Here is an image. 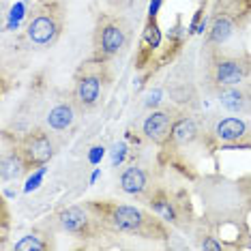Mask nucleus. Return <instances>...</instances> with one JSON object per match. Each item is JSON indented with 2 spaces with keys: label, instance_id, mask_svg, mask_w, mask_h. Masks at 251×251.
Segmentation results:
<instances>
[{
  "label": "nucleus",
  "instance_id": "1",
  "mask_svg": "<svg viewBox=\"0 0 251 251\" xmlns=\"http://www.w3.org/2000/svg\"><path fill=\"white\" fill-rule=\"evenodd\" d=\"M86 206L107 230L133 234L148 241H165L170 236V230L161 217L146 213L138 206L107 202V200H90Z\"/></svg>",
  "mask_w": 251,
  "mask_h": 251
},
{
  "label": "nucleus",
  "instance_id": "2",
  "mask_svg": "<svg viewBox=\"0 0 251 251\" xmlns=\"http://www.w3.org/2000/svg\"><path fill=\"white\" fill-rule=\"evenodd\" d=\"M58 221L67 232L73 234V236H77V238H95V236H99V232L105 227L93 213H90L88 206L86 208L69 206V208L60 210Z\"/></svg>",
  "mask_w": 251,
  "mask_h": 251
},
{
  "label": "nucleus",
  "instance_id": "3",
  "mask_svg": "<svg viewBox=\"0 0 251 251\" xmlns=\"http://www.w3.org/2000/svg\"><path fill=\"white\" fill-rule=\"evenodd\" d=\"M60 28L62 24H60L58 13L50 7H43V9H39V13L35 18L28 22L26 32H28V39L35 45L45 48V45H52L56 41V37L60 35Z\"/></svg>",
  "mask_w": 251,
  "mask_h": 251
},
{
  "label": "nucleus",
  "instance_id": "4",
  "mask_svg": "<svg viewBox=\"0 0 251 251\" xmlns=\"http://www.w3.org/2000/svg\"><path fill=\"white\" fill-rule=\"evenodd\" d=\"M20 152L26 159L28 170L30 168H41L43 163H48L54 155V144L50 140V135L43 129H32L30 133L22 140Z\"/></svg>",
  "mask_w": 251,
  "mask_h": 251
},
{
  "label": "nucleus",
  "instance_id": "5",
  "mask_svg": "<svg viewBox=\"0 0 251 251\" xmlns=\"http://www.w3.org/2000/svg\"><path fill=\"white\" fill-rule=\"evenodd\" d=\"M101 73L97 71H82L79 75L75 77V86H73V101L82 107V110H90L99 103L101 99Z\"/></svg>",
  "mask_w": 251,
  "mask_h": 251
},
{
  "label": "nucleus",
  "instance_id": "6",
  "mask_svg": "<svg viewBox=\"0 0 251 251\" xmlns=\"http://www.w3.org/2000/svg\"><path fill=\"white\" fill-rule=\"evenodd\" d=\"M125 41H127V35H125V28L118 24V22H107L99 28L95 39V50L99 58H110V56H116L121 50L125 48Z\"/></svg>",
  "mask_w": 251,
  "mask_h": 251
},
{
  "label": "nucleus",
  "instance_id": "7",
  "mask_svg": "<svg viewBox=\"0 0 251 251\" xmlns=\"http://www.w3.org/2000/svg\"><path fill=\"white\" fill-rule=\"evenodd\" d=\"M247 75V65L238 58H221L213 67V77L221 86H236Z\"/></svg>",
  "mask_w": 251,
  "mask_h": 251
},
{
  "label": "nucleus",
  "instance_id": "8",
  "mask_svg": "<svg viewBox=\"0 0 251 251\" xmlns=\"http://www.w3.org/2000/svg\"><path fill=\"white\" fill-rule=\"evenodd\" d=\"M172 114L170 112H152L146 116L144 121V135L148 140H152L155 144H165L170 140V131H172Z\"/></svg>",
  "mask_w": 251,
  "mask_h": 251
},
{
  "label": "nucleus",
  "instance_id": "9",
  "mask_svg": "<svg viewBox=\"0 0 251 251\" xmlns=\"http://www.w3.org/2000/svg\"><path fill=\"white\" fill-rule=\"evenodd\" d=\"M148 174L140 165H129L121 174V189L129 196H144L148 191Z\"/></svg>",
  "mask_w": 251,
  "mask_h": 251
},
{
  "label": "nucleus",
  "instance_id": "10",
  "mask_svg": "<svg viewBox=\"0 0 251 251\" xmlns=\"http://www.w3.org/2000/svg\"><path fill=\"white\" fill-rule=\"evenodd\" d=\"M26 170H28V163H26V159L22 157L20 148H13L11 152H4L2 155V161H0V176H2L4 182L18 180Z\"/></svg>",
  "mask_w": 251,
  "mask_h": 251
},
{
  "label": "nucleus",
  "instance_id": "11",
  "mask_svg": "<svg viewBox=\"0 0 251 251\" xmlns=\"http://www.w3.org/2000/svg\"><path fill=\"white\" fill-rule=\"evenodd\" d=\"M245 133H247V125H245L241 118H224V121H219L215 127V135H217V140H221V142L241 140Z\"/></svg>",
  "mask_w": 251,
  "mask_h": 251
},
{
  "label": "nucleus",
  "instance_id": "12",
  "mask_svg": "<svg viewBox=\"0 0 251 251\" xmlns=\"http://www.w3.org/2000/svg\"><path fill=\"white\" fill-rule=\"evenodd\" d=\"M198 135V127L196 123H193V118H178V121H174L172 125V131H170V140L172 144H189V142L196 140Z\"/></svg>",
  "mask_w": 251,
  "mask_h": 251
},
{
  "label": "nucleus",
  "instance_id": "13",
  "mask_svg": "<svg viewBox=\"0 0 251 251\" xmlns=\"http://www.w3.org/2000/svg\"><path fill=\"white\" fill-rule=\"evenodd\" d=\"M151 206L155 210V215H159L163 221L168 224H178V210L174 208L172 200L165 191H157L151 196Z\"/></svg>",
  "mask_w": 251,
  "mask_h": 251
},
{
  "label": "nucleus",
  "instance_id": "14",
  "mask_svg": "<svg viewBox=\"0 0 251 251\" xmlns=\"http://www.w3.org/2000/svg\"><path fill=\"white\" fill-rule=\"evenodd\" d=\"M234 28H236V22H234L232 15L221 13L219 18L213 22V28H210V35H208V43H217V45L226 43L227 39L232 37Z\"/></svg>",
  "mask_w": 251,
  "mask_h": 251
},
{
  "label": "nucleus",
  "instance_id": "15",
  "mask_svg": "<svg viewBox=\"0 0 251 251\" xmlns=\"http://www.w3.org/2000/svg\"><path fill=\"white\" fill-rule=\"evenodd\" d=\"M73 116H75V112H73V105L60 103V105H56V107L50 110V114H48V125L54 131H65L67 127H71Z\"/></svg>",
  "mask_w": 251,
  "mask_h": 251
},
{
  "label": "nucleus",
  "instance_id": "16",
  "mask_svg": "<svg viewBox=\"0 0 251 251\" xmlns=\"http://www.w3.org/2000/svg\"><path fill=\"white\" fill-rule=\"evenodd\" d=\"M221 103H224L227 110L238 112V110H245V103H247V99H245V95L238 88L227 86V90L221 93Z\"/></svg>",
  "mask_w": 251,
  "mask_h": 251
},
{
  "label": "nucleus",
  "instance_id": "17",
  "mask_svg": "<svg viewBox=\"0 0 251 251\" xmlns=\"http://www.w3.org/2000/svg\"><path fill=\"white\" fill-rule=\"evenodd\" d=\"M144 43L148 45L151 50H157L159 43H161V32H159V26L155 18H151V22L146 24V30H144Z\"/></svg>",
  "mask_w": 251,
  "mask_h": 251
},
{
  "label": "nucleus",
  "instance_id": "18",
  "mask_svg": "<svg viewBox=\"0 0 251 251\" xmlns=\"http://www.w3.org/2000/svg\"><path fill=\"white\" fill-rule=\"evenodd\" d=\"M48 247V243L39 241V236H35V234H28V236H24L20 243H15V249L18 251H26V249H45Z\"/></svg>",
  "mask_w": 251,
  "mask_h": 251
},
{
  "label": "nucleus",
  "instance_id": "19",
  "mask_svg": "<svg viewBox=\"0 0 251 251\" xmlns=\"http://www.w3.org/2000/svg\"><path fill=\"white\" fill-rule=\"evenodd\" d=\"M202 247H204V249H221V245L217 243V241H213V238H208V241L202 243Z\"/></svg>",
  "mask_w": 251,
  "mask_h": 251
},
{
  "label": "nucleus",
  "instance_id": "20",
  "mask_svg": "<svg viewBox=\"0 0 251 251\" xmlns=\"http://www.w3.org/2000/svg\"><path fill=\"white\" fill-rule=\"evenodd\" d=\"M159 4H161V0H152V2H151V18H155V15H157Z\"/></svg>",
  "mask_w": 251,
  "mask_h": 251
},
{
  "label": "nucleus",
  "instance_id": "21",
  "mask_svg": "<svg viewBox=\"0 0 251 251\" xmlns=\"http://www.w3.org/2000/svg\"><path fill=\"white\" fill-rule=\"evenodd\" d=\"M48 2H50V0H48Z\"/></svg>",
  "mask_w": 251,
  "mask_h": 251
}]
</instances>
